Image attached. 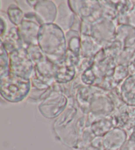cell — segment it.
I'll list each match as a JSON object with an SVG mask.
<instances>
[{
	"mask_svg": "<svg viewBox=\"0 0 135 150\" xmlns=\"http://www.w3.org/2000/svg\"><path fill=\"white\" fill-rule=\"evenodd\" d=\"M38 45L54 64L61 62L67 54L65 33L56 23L42 25L38 35Z\"/></svg>",
	"mask_w": 135,
	"mask_h": 150,
	"instance_id": "obj_1",
	"label": "cell"
},
{
	"mask_svg": "<svg viewBox=\"0 0 135 150\" xmlns=\"http://www.w3.org/2000/svg\"><path fill=\"white\" fill-rule=\"evenodd\" d=\"M82 112L79 109L75 98L69 99V105L64 112L54 120L53 131L56 137L65 146L76 148L78 142L77 121Z\"/></svg>",
	"mask_w": 135,
	"mask_h": 150,
	"instance_id": "obj_2",
	"label": "cell"
},
{
	"mask_svg": "<svg viewBox=\"0 0 135 150\" xmlns=\"http://www.w3.org/2000/svg\"><path fill=\"white\" fill-rule=\"evenodd\" d=\"M1 78V96L6 101L18 103L27 99L32 89L30 79H25L10 73Z\"/></svg>",
	"mask_w": 135,
	"mask_h": 150,
	"instance_id": "obj_3",
	"label": "cell"
},
{
	"mask_svg": "<svg viewBox=\"0 0 135 150\" xmlns=\"http://www.w3.org/2000/svg\"><path fill=\"white\" fill-rule=\"evenodd\" d=\"M69 105V98L64 94L61 84L55 83L50 95L38 105V110L44 117L56 119Z\"/></svg>",
	"mask_w": 135,
	"mask_h": 150,
	"instance_id": "obj_4",
	"label": "cell"
},
{
	"mask_svg": "<svg viewBox=\"0 0 135 150\" xmlns=\"http://www.w3.org/2000/svg\"><path fill=\"white\" fill-rule=\"evenodd\" d=\"M115 111V105L109 97L108 91L99 87L90 100L87 115V126L98 118L106 117Z\"/></svg>",
	"mask_w": 135,
	"mask_h": 150,
	"instance_id": "obj_5",
	"label": "cell"
},
{
	"mask_svg": "<svg viewBox=\"0 0 135 150\" xmlns=\"http://www.w3.org/2000/svg\"><path fill=\"white\" fill-rule=\"evenodd\" d=\"M71 11L83 22L93 24L103 17V8L100 1H67Z\"/></svg>",
	"mask_w": 135,
	"mask_h": 150,
	"instance_id": "obj_6",
	"label": "cell"
},
{
	"mask_svg": "<svg viewBox=\"0 0 135 150\" xmlns=\"http://www.w3.org/2000/svg\"><path fill=\"white\" fill-rule=\"evenodd\" d=\"M10 73L25 79H30L34 64L28 56L27 49L22 48L9 54Z\"/></svg>",
	"mask_w": 135,
	"mask_h": 150,
	"instance_id": "obj_7",
	"label": "cell"
},
{
	"mask_svg": "<svg viewBox=\"0 0 135 150\" xmlns=\"http://www.w3.org/2000/svg\"><path fill=\"white\" fill-rule=\"evenodd\" d=\"M117 65L113 57L106 55L103 48L101 49L94 57V62L91 66L96 76V81L94 85L98 87L103 79L112 76Z\"/></svg>",
	"mask_w": 135,
	"mask_h": 150,
	"instance_id": "obj_8",
	"label": "cell"
},
{
	"mask_svg": "<svg viewBox=\"0 0 135 150\" xmlns=\"http://www.w3.org/2000/svg\"><path fill=\"white\" fill-rule=\"evenodd\" d=\"M116 28L113 21L102 17L92 24L90 36L97 44L104 48L115 40Z\"/></svg>",
	"mask_w": 135,
	"mask_h": 150,
	"instance_id": "obj_9",
	"label": "cell"
},
{
	"mask_svg": "<svg viewBox=\"0 0 135 150\" xmlns=\"http://www.w3.org/2000/svg\"><path fill=\"white\" fill-rule=\"evenodd\" d=\"M40 27L34 12L25 13L24 19L17 27L25 48L29 45H38V35Z\"/></svg>",
	"mask_w": 135,
	"mask_h": 150,
	"instance_id": "obj_10",
	"label": "cell"
},
{
	"mask_svg": "<svg viewBox=\"0 0 135 150\" xmlns=\"http://www.w3.org/2000/svg\"><path fill=\"white\" fill-rule=\"evenodd\" d=\"M76 76V67L71 55L67 52L64 60L55 64L54 79L59 84H66L72 81Z\"/></svg>",
	"mask_w": 135,
	"mask_h": 150,
	"instance_id": "obj_11",
	"label": "cell"
},
{
	"mask_svg": "<svg viewBox=\"0 0 135 150\" xmlns=\"http://www.w3.org/2000/svg\"><path fill=\"white\" fill-rule=\"evenodd\" d=\"M33 11L35 13L38 22L41 26L55 23L58 13V7L52 1L40 0L38 1L34 7Z\"/></svg>",
	"mask_w": 135,
	"mask_h": 150,
	"instance_id": "obj_12",
	"label": "cell"
},
{
	"mask_svg": "<svg viewBox=\"0 0 135 150\" xmlns=\"http://www.w3.org/2000/svg\"><path fill=\"white\" fill-rule=\"evenodd\" d=\"M128 138V133L124 129L113 128L103 137L105 150H120Z\"/></svg>",
	"mask_w": 135,
	"mask_h": 150,
	"instance_id": "obj_13",
	"label": "cell"
},
{
	"mask_svg": "<svg viewBox=\"0 0 135 150\" xmlns=\"http://www.w3.org/2000/svg\"><path fill=\"white\" fill-rule=\"evenodd\" d=\"M76 17L77 15H75L70 9L67 1H64L58 7V13L54 23L66 33L71 29Z\"/></svg>",
	"mask_w": 135,
	"mask_h": 150,
	"instance_id": "obj_14",
	"label": "cell"
},
{
	"mask_svg": "<svg viewBox=\"0 0 135 150\" xmlns=\"http://www.w3.org/2000/svg\"><path fill=\"white\" fill-rule=\"evenodd\" d=\"M129 75L128 67L123 65H117L113 76L103 79L98 87L107 91H111L120 86Z\"/></svg>",
	"mask_w": 135,
	"mask_h": 150,
	"instance_id": "obj_15",
	"label": "cell"
},
{
	"mask_svg": "<svg viewBox=\"0 0 135 150\" xmlns=\"http://www.w3.org/2000/svg\"><path fill=\"white\" fill-rule=\"evenodd\" d=\"M1 37V45L4 46L5 49L9 54L25 48L24 42L20 37L19 29L17 27H12L4 36Z\"/></svg>",
	"mask_w": 135,
	"mask_h": 150,
	"instance_id": "obj_16",
	"label": "cell"
},
{
	"mask_svg": "<svg viewBox=\"0 0 135 150\" xmlns=\"http://www.w3.org/2000/svg\"><path fill=\"white\" fill-rule=\"evenodd\" d=\"M123 101L129 107H135V75H129L119 86Z\"/></svg>",
	"mask_w": 135,
	"mask_h": 150,
	"instance_id": "obj_17",
	"label": "cell"
},
{
	"mask_svg": "<svg viewBox=\"0 0 135 150\" xmlns=\"http://www.w3.org/2000/svg\"><path fill=\"white\" fill-rule=\"evenodd\" d=\"M115 40L123 44L124 48L132 47L135 44V27L131 25L117 27Z\"/></svg>",
	"mask_w": 135,
	"mask_h": 150,
	"instance_id": "obj_18",
	"label": "cell"
},
{
	"mask_svg": "<svg viewBox=\"0 0 135 150\" xmlns=\"http://www.w3.org/2000/svg\"><path fill=\"white\" fill-rule=\"evenodd\" d=\"M102 48L90 35H80V56L92 58Z\"/></svg>",
	"mask_w": 135,
	"mask_h": 150,
	"instance_id": "obj_19",
	"label": "cell"
},
{
	"mask_svg": "<svg viewBox=\"0 0 135 150\" xmlns=\"http://www.w3.org/2000/svg\"><path fill=\"white\" fill-rule=\"evenodd\" d=\"M90 128L96 137H103L114 128L111 115L98 118L90 124Z\"/></svg>",
	"mask_w": 135,
	"mask_h": 150,
	"instance_id": "obj_20",
	"label": "cell"
},
{
	"mask_svg": "<svg viewBox=\"0 0 135 150\" xmlns=\"http://www.w3.org/2000/svg\"><path fill=\"white\" fill-rule=\"evenodd\" d=\"M67 52L71 54L77 59L80 57V34L79 32L69 30L65 33Z\"/></svg>",
	"mask_w": 135,
	"mask_h": 150,
	"instance_id": "obj_21",
	"label": "cell"
},
{
	"mask_svg": "<svg viewBox=\"0 0 135 150\" xmlns=\"http://www.w3.org/2000/svg\"><path fill=\"white\" fill-rule=\"evenodd\" d=\"M7 16L15 27H18L24 19L25 13L17 6V4H12L7 8Z\"/></svg>",
	"mask_w": 135,
	"mask_h": 150,
	"instance_id": "obj_22",
	"label": "cell"
},
{
	"mask_svg": "<svg viewBox=\"0 0 135 150\" xmlns=\"http://www.w3.org/2000/svg\"><path fill=\"white\" fill-rule=\"evenodd\" d=\"M103 8V17L113 21L116 24L119 17V12L117 10L113 1H100Z\"/></svg>",
	"mask_w": 135,
	"mask_h": 150,
	"instance_id": "obj_23",
	"label": "cell"
},
{
	"mask_svg": "<svg viewBox=\"0 0 135 150\" xmlns=\"http://www.w3.org/2000/svg\"><path fill=\"white\" fill-rule=\"evenodd\" d=\"M10 74L9 70V53L1 45L0 51V77L8 76Z\"/></svg>",
	"mask_w": 135,
	"mask_h": 150,
	"instance_id": "obj_24",
	"label": "cell"
},
{
	"mask_svg": "<svg viewBox=\"0 0 135 150\" xmlns=\"http://www.w3.org/2000/svg\"><path fill=\"white\" fill-rule=\"evenodd\" d=\"M26 49H27L28 56H30L34 65L46 58V56L44 55L43 52L41 51L38 45H29L26 48Z\"/></svg>",
	"mask_w": 135,
	"mask_h": 150,
	"instance_id": "obj_25",
	"label": "cell"
},
{
	"mask_svg": "<svg viewBox=\"0 0 135 150\" xmlns=\"http://www.w3.org/2000/svg\"><path fill=\"white\" fill-rule=\"evenodd\" d=\"M105 51L106 55L110 56L117 60L118 57L120 55L122 51L124 49L123 45L121 42L115 40L110 45L103 48Z\"/></svg>",
	"mask_w": 135,
	"mask_h": 150,
	"instance_id": "obj_26",
	"label": "cell"
},
{
	"mask_svg": "<svg viewBox=\"0 0 135 150\" xmlns=\"http://www.w3.org/2000/svg\"><path fill=\"white\" fill-rule=\"evenodd\" d=\"M93 62H94V58H87L80 56L79 62L76 66L77 76H80L83 72L90 68L92 66Z\"/></svg>",
	"mask_w": 135,
	"mask_h": 150,
	"instance_id": "obj_27",
	"label": "cell"
},
{
	"mask_svg": "<svg viewBox=\"0 0 135 150\" xmlns=\"http://www.w3.org/2000/svg\"><path fill=\"white\" fill-rule=\"evenodd\" d=\"M80 76L83 83L86 86L94 85L96 81V76L92 69L91 67L83 72Z\"/></svg>",
	"mask_w": 135,
	"mask_h": 150,
	"instance_id": "obj_28",
	"label": "cell"
},
{
	"mask_svg": "<svg viewBox=\"0 0 135 150\" xmlns=\"http://www.w3.org/2000/svg\"><path fill=\"white\" fill-rule=\"evenodd\" d=\"M85 150H105L103 144V137H96Z\"/></svg>",
	"mask_w": 135,
	"mask_h": 150,
	"instance_id": "obj_29",
	"label": "cell"
},
{
	"mask_svg": "<svg viewBox=\"0 0 135 150\" xmlns=\"http://www.w3.org/2000/svg\"><path fill=\"white\" fill-rule=\"evenodd\" d=\"M120 150H135V128L129 136L128 139Z\"/></svg>",
	"mask_w": 135,
	"mask_h": 150,
	"instance_id": "obj_30",
	"label": "cell"
},
{
	"mask_svg": "<svg viewBox=\"0 0 135 150\" xmlns=\"http://www.w3.org/2000/svg\"><path fill=\"white\" fill-rule=\"evenodd\" d=\"M0 19H1V35L0 37L4 36L8 30V24H7L6 15H3V12L1 11V16H0Z\"/></svg>",
	"mask_w": 135,
	"mask_h": 150,
	"instance_id": "obj_31",
	"label": "cell"
},
{
	"mask_svg": "<svg viewBox=\"0 0 135 150\" xmlns=\"http://www.w3.org/2000/svg\"><path fill=\"white\" fill-rule=\"evenodd\" d=\"M128 68L130 75H135V53L130 62Z\"/></svg>",
	"mask_w": 135,
	"mask_h": 150,
	"instance_id": "obj_32",
	"label": "cell"
},
{
	"mask_svg": "<svg viewBox=\"0 0 135 150\" xmlns=\"http://www.w3.org/2000/svg\"><path fill=\"white\" fill-rule=\"evenodd\" d=\"M134 9H133V10H132V13L135 15V1H134Z\"/></svg>",
	"mask_w": 135,
	"mask_h": 150,
	"instance_id": "obj_33",
	"label": "cell"
},
{
	"mask_svg": "<svg viewBox=\"0 0 135 150\" xmlns=\"http://www.w3.org/2000/svg\"><path fill=\"white\" fill-rule=\"evenodd\" d=\"M75 150H82V149H75Z\"/></svg>",
	"mask_w": 135,
	"mask_h": 150,
	"instance_id": "obj_34",
	"label": "cell"
}]
</instances>
